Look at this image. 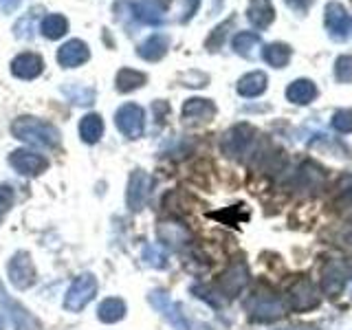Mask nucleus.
<instances>
[{
    "label": "nucleus",
    "instance_id": "obj_30",
    "mask_svg": "<svg viewBox=\"0 0 352 330\" xmlns=\"http://www.w3.org/2000/svg\"><path fill=\"white\" fill-rule=\"evenodd\" d=\"M335 205L346 218H352V176H348V179L341 181L339 196H337Z\"/></svg>",
    "mask_w": 352,
    "mask_h": 330
},
{
    "label": "nucleus",
    "instance_id": "obj_5",
    "mask_svg": "<svg viewBox=\"0 0 352 330\" xmlns=\"http://www.w3.org/2000/svg\"><path fill=\"white\" fill-rule=\"evenodd\" d=\"M258 132L253 130L249 124H240V126H234L231 130L225 132L223 141H220V148L227 154V157H242V154H247L253 139H256Z\"/></svg>",
    "mask_w": 352,
    "mask_h": 330
},
{
    "label": "nucleus",
    "instance_id": "obj_29",
    "mask_svg": "<svg viewBox=\"0 0 352 330\" xmlns=\"http://www.w3.org/2000/svg\"><path fill=\"white\" fill-rule=\"evenodd\" d=\"M260 47V36L253 31H240L238 36L234 38V51L242 58H251L253 49Z\"/></svg>",
    "mask_w": 352,
    "mask_h": 330
},
{
    "label": "nucleus",
    "instance_id": "obj_27",
    "mask_svg": "<svg viewBox=\"0 0 352 330\" xmlns=\"http://www.w3.org/2000/svg\"><path fill=\"white\" fill-rule=\"evenodd\" d=\"M42 33H44V38H49V40H58L62 38L66 31H69V22H66L64 16H58V14H51L42 20Z\"/></svg>",
    "mask_w": 352,
    "mask_h": 330
},
{
    "label": "nucleus",
    "instance_id": "obj_6",
    "mask_svg": "<svg viewBox=\"0 0 352 330\" xmlns=\"http://www.w3.org/2000/svg\"><path fill=\"white\" fill-rule=\"evenodd\" d=\"M115 124L121 130V135L128 139H139L146 128V113L137 104H124L115 115Z\"/></svg>",
    "mask_w": 352,
    "mask_h": 330
},
{
    "label": "nucleus",
    "instance_id": "obj_16",
    "mask_svg": "<svg viewBox=\"0 0 352 330\" xmlns=\"http://www.w3.org/2000/svg\"><path fill=\"white\" fill-rule=\"evenodd\" d=\"M348 264L344 262H330L328 267L324 269V291L330 297H337L341 291L346 289L348 284Z\"/></svg>",
    "mask_w": 352,
    "mask_h": 330
},
{
    "label": "nucleus",
    "instance_id": "obj_28",
    "mask_svg": "<svg viewBox=\"0 0 352 330\" xmlns=\"http://www.w3.org/2000/svg\"><path fill=\"white\" fill-rule=\"evenodd\" d=\"M62 93L69 97L73 104H77V106H88V104H93V99H95L93 88L82 86V84H64Z\"/></svg>",
    "mask_w": 352,
    "mask_h": 330
},
{
    "label": "nucleus",
    "instance_id": "obj_12",
    "mask_svg": "<svg viewBox=\"0 0 352 330\" xmlns=\"http://www.w3.org/2000/svg\"><path fill=\"white\" fill-rule=\"evenodd\" d=\"M9 163H11V168H14L16 172L25 174V176H38V174H42L44 170L49 168V161L44 159L42 154L31 152V150L11 152Z\"/></svg>",
    "mask_w": 352,
    "mask_h": 330
},
{
    "label": "nucleus",
    "instance_id": "obj_42",
    "mask_svg": "<svg viewBox=\"0 0 352 330\" xmlns=\"http://www.w3.org/2000/svg\"><path fill=\"white\" fill-rule=\"evenodd\" d=\"M348 293H350V297H352V280H350V284H348Z\"/></svg>",
    "mask_w": 352,
    "mask_h": 330
},
{
    "label": "nucleus",
    "instance_id": "obj_38",
    "mask_svg": "<svg viewBox=\"0 0 352 330\" xmlns=\"http://www.w3.org/2000/svg\"><path fill=\"white\" fill-rule=\"evenodd\" d=\"M18 5H20V0H0V7H3L5 14H14Z\"/></svg>",
    "mask_w": 352,
    "mask_h": 330
},
{
    "label": "nucleus",
    "instance_id": "obj_22",
    "mask_svg": "<svg viewBox=\"0 0 352 330\" xmlns=\"http://www.w3.org/2000/svg\"><path fill=\"white\" fill-rule=\"evenodd\" d=\"M124 315H126V304L119 297H108L97 308V317L104 324H117L119 319H124Z\"/></svg>",
    "mask_w": 352,
    "mask_h": 330
},
{
    "label": "nucleus",
    "instance_id": "obj_4",
    "mask_svg": "<svg viewBox=\"0 0 352 330\" xmlns=\"http://www.w3.org/2000/svg\"><path fill=\"white\" fill-rule=\"evenodd\" d=\"M0 306L5 308V313H9V317H11V322H14V328L16 330H44L42 324H40V319L33 317L29 313V308H25L20 302H16L14 297H11L5 291L3 282H0Z\"/></svg>",
    "mask_w": 352,
    "mask_h": 330
},
{
    "label": "nucleus",
    "instance_id": "obj_41",
    "mask_svg": "<svg viewBox=\"0 0 352 330\" xmlns=\"http://www.w3.org/2000/svg\"><path fill=\"white\" fill-rule=\"evenodd\" d=\"M0 330H5V317L0 315Z\"/></svg>",
    "mask_w": 352,
    "mask_h": 330
},
{
    "label": "nucleus",
    "instance_id": "obj_15",
    "mask_svg": "<svg viewBox=\"0 0 352 330\" xmlns=\"http://www.w3.org/2000/svg\"><path fill=\"white\" fill-rule=\"evenodd\" d=\"M88 58H91V51L82 40H69L58 51V62L64 69H75V66L88 62Z\"/></svg>",
    "mask_w": 352,
    "mask_h": 330
},
{
    "label": "nucleus",
    "instance_id": "obj_25",
    "mask_svg": "<svg viewBox=\"0 0 352 330\" xmlns=\"http://www.w3.org/2000/svg\"><path fill=\"white\" fill-rule=\"evenodd\" d=\"M104 135V121L99 115H86L80 121V137L84 143H97Z\"/></svg>",
    "mask_w": 352,
    "mask_h": 330
},
{
    "label": "nucleus",
    "instance_id": "obj_33",
    "mask_svg": "<svg viewBox=\"0 0 352 330\" xmlns=\"http://www.w3.org/2000/svg\"><path fill=\"white\" fill-rule=\"evenodd\" d=\"M335 77L339 82H352V55H341L335 62Z\"/></svg>",
    "mask_w": 352,
    "mask_h": 330
},
{
    "label": "nucleus",
    "instance_id": "obj_39",
    "mask_svg": "<svg viewBox=\"0 0 352 330\" xmlns=\"http://www.w3.org/2000/svg\"><path fill=\"white\" fill-rule=\"evenodd\" d=\"M198 3H201V0H187V7H185V16H183V20H190V18L194 16V11L198 9Z\"/></svg>",
    "mask_w": 352,
    "mask_h": 330
},
{
    "label": "nucleus",
    "instance_id": "obj_37",
    "mask_svg": "<svg viewBox=\"0 0 352 330\" xmlns=\"http://www.w3.org/2000/svg\"><path fill=\"white\" fill-rule=\"evenodd\" d=\"M286 5H289L293 11H297V14H306V9L311 7L315 0H284Z\"/></svg>",
    "mask_w": 352,
    "mask_h": 330
},
{
    "label": "nucleus",
    "instance_id": "obj_13",
    "mask_svg": "<svg viewBox=\"0 0 352 330\" xmlns=\"http://www.w3.org/2000/svg\"><path fill=\"white\" fill-rule=\"evenodd\" d=\"M249 280V271H247V264L236 260L231 267L220 275V282H218V291L227 295V297H236L242 289H245V284Z\"/></svg>",
    "mask_w": 352,
    "mask_h": 330
},
{
    "label": "nucleus",
    "instance_id": "obj_17",
    "mask_svg": "<svg viewBox=\"0 0 352 330\" xmlns=\"http://www.w3.org/2000/svg\"><path fill=\"white\" fill-rule=\"evenodd\" d=\"M44 62L40 55L36 53H20L18 58L11 62V73H14L18 80H36L42 73Z\"/></svg>",
    "mask_w": 352,
    "mask_h": 330
},
{
    "label": "nucleus",
    "instance_id": "obj_35",
    "mask_svg": "<svg viewBox=\"0 0 352 330\" xmlns=\"http://www.w3.org/2000/svg\"><path fill=\"white\" fill-rule=\"evenodd\" d=\"M333 128L337 132H344V135H348V132H352V110H337V113L333 115Z\"/></svg>",
    "mask_w": 352,
    "mask_h": 330
},
{
    "label": "nucleus",
    "instance_id": "obj_2",
    "mask_svg": "<svg viewBox=\"0 0 352 330\" xmlns=\"http://www.w3.org/2000/svg\"><path fill=\"white\" fill-rule=\"evenodd\" d=\"M7 275L9 282L16 286L18 291H27L36 284V267H33V260L27 251H18L14 258L7 264Z\"/></svg>",
    "mask_w": 352,
    "mask_h": 330
},
{
    "label": "nucleus",
    "instance_id": "obj_8",
    "mask_svg": "<svg viewBox=\"0 0 352 330\" xmlns=\"http://www.w3.org/2000/svg\"><path fill=\"white\" fill-rule=\"evenodd\" d=\"M150 304L157 308V311L168 319L170 326L174 330H190V322H187V317L183 313V308L181 304H176L172 297L168 293H163V291H152L150 293Z\"/></svg>",
    "mask_w": 352,
    "mask_h": 330
},
{
    "label": "nucleus",
    "instance_id": "obj_31",
    "mask_svg": "<svg viewBox=\"0 0 352 330\" xmlns=\"http://www.w3.org/2000/svg\"><path fill=\"white\" fill-rule=\"evenodd\" d=\"M132 9H135V16L141 22H146V25H161V22H163L159 7H154L152 3H148V0H146V3H137Z\"/></svg>",
    "mask_w": 352,
    "mask_h": 330
},
{
    "label": "nucleus",
    "instance_id": "obj_18",
    "mask_svg": "<svg viewBox=\"0 0 352 330\" xmlns=\"http://www.w3.org/2000/svg\"><path fill=\"white\" fill-rule=\"evenodd\" d=\"M247 18L256 29H267L275 20V9L271 0H251L247 9Z\"/></svg>",
    "mask_w": 352,
    "mask_h": 330
},
{
    "label": "nucleus",
    "instance_id": "obj_36",
    "mask_svg": "<svg viewBox=\"0 0 352 330\" xmlns=\"http://www.w3.org/2000/svg\"><path fill=\"white\" fill-rule=\"evenodd\" d=\"M231 25H234V18H229V20L225 22V25H220V27H216V29H214V33H212V36L207 38V49H209V51H216V49L220 47V44L225 42L227 29H229Z\"/></svg>",
    "mask_w": 352,
    "mask_h": 330
},
{
    "label": "nucleus",
    "instance_id": "obj_11",
    "mask_svg": "<svg viewBox=\"0 0 352 330\" xmlns=\"http://www.w3.org/2000/svg\"><path fill=\"white\" fill-rule=\"evenodd\" d=\"M317 304H319V295L315 284L308 278L295 280L289 289V306L293 311H308V308H315Z\"/></svg>",
    "mask_w": 352,
    "mask_h": 330
},
{
    "label": "nucleus",
    "instance_id": "obj_21",
    "mask_svg": "<svg viewBox=\"0 0 352 330\" xmlns=\"http://www.w3.org/2000/svg\"><path fill=\"white\" fill-rule=\"evenodd\" d=\"M264 91H267V75L262 71H253V73H247L245 77H240L238 93L242 97H258Z\"/></svg>",
    "mask_w": 352,
    "mask_h": 330
},
{
    "label": "nucleus",
    "instance_id": "obj_9",
    "mask_svg": "<svg viewBox=\"0 0 352 330\" xmlns=\"http://www.w3.org/2000/svg\"><path fill=\"white\" fill-rule=\"evenodd\" d=\"M324 20H326V31L328 36L335 42H344L350 33V16L348 9L341 3H328L324 11Z\"/></svg>",
    "mask_w": 352,
    "mask_h": 330
},
{
    "label": "nucleus",
    "instance_id": "obj_32",
    "mask_svg": "<svg viewBox=\"0 0 352 330\" xmlns=\"http://www.w3.org/2000/svg\"><path fill=\"white\" fill-rule=\"evenodd\" d=\"M143 260H146L154 269H163L165 264H168V256H165V251L157 245H148L146 249H143Z\"/></svg>",
    "mask_w": 352,
    "mask_h": 330
},
{
    "label": "nucleus",
    "instance_id": "obj_10",
    "mask_svg": "<svg viewBox=\"0 0 352 330\" xmlns=\"http://www.w3.org/2000/svg\"><path fill=\"white\" fill-rule=\"evenodd\" d=\"M150 185H152L150 174H146L143 170H135L130 174L128 190H126V203L132 212L143 209V205L148 201V194H150Z\"/></svg>",
    "mask_w": 352,
    "mask_h": 330
},
{
    "label": "nucleus",
    "instance_id": "obj_1",
    "mask_svg": "<svg viewBox=\"0 0 352 330\" xmlns=\"http://www.w3.org/2000/svg\"><path fill=\"white\" fill-rule=\"evenodd\" d=\"M11 132L14 137L29 143V146H36V148H55L60 143V132L53 124L38 117H20L14 121L11 126Z\"/></svg>",
    "mask_w": 352,
    "mask_h": 330
},
{
    "label": "nucleus",
    "instance_id": "obj_7",
    "mask_svg": "<svg viewBox=\"0 0 352 330\" xmlns=\"http://www.w3.org/2000/svg\"><path fill=\"white\" fill-rule=\"evenodd\" d=\"M249 311L251 317L258 319V322H271V319H278L284 315V304L280 297H275L269 291H256L249 300Z\"/></svg>",
    "mask_w": 352,
    "mask_h": 330
},
{
    "label": "nucleus",
    "instance_id": "obj_14",
    "mask_svg": "<svg viewBox=\"0 0 352 330\" xmlns=\"http://www.w3.org/2000/svg\"><path fill=\"white\" fill-rule=\"evenodd\" d=\"M216 117V106L214 102L209 99H201V97H194V99H187L185 106H183V119L187 124H207Z\"/></svg>",
    "mask_w": 352,
    "mask_h": 330
},
{
    "label": "nucleus",
    "instance_id": "obj_24",
    "mask_svg": "<svg viewBox=\"0 0 352 330\" xmlns=\"http://www.w3.org/2000/svg\"><path fill=\"white\" fill-rule=\"evenodd\" d=\"M146 82H148L146 73L135 71V69H121L115 80L119 93H132V91H137V88H141Z\"/></svg>",
    "mask_w": 352,
    "mask_h": 330
},
{
    "label": "nucleus",
    "instance_id": "obj_34",
    "mask_svg": "<svg viewBox=\"0 0 352 330\" xmlns=\"http://www.w3.org/2000/svg\"><path fill=\"white\" fill-rule=\"evenodd\" d=\"M14 198H16V194H14V187L11 185H0V223L5 220V216L9 214V209L14 207Z\"/></svg>",
    "mask_w": 352,
    "mask_h": 330
},
{
    "label": "nucleus",
    "instance_id": "obj_26",
    "mask_svg": "<svg viewBox=\"0 0 352 330\" xmlns=\"http://www.w3.org/2000/svg\"><path fill=\"white\" fill-rule=\"evenodd\" d=\"M264 60H267L275 69H284L291 60V47L284 42H273L264 49Z\"/></svg>",
    "mask_w": 352,
    "mask_h": 330
},
{
    "label": "nucleus",
    "instance_id": "obj_3",
    "mask_svg": "<svg viewBox=\"0 0 352 330\" xmlns=\"http://www.w3.org/2000/svg\"><path fill=\"white\" fill-rule=\"evenodd\" d=\"M95 293H97V280L91 273H82L80 278H75L69 293H66L64 308L66 311L80 313L82 308H86V304L93 300Z\"/></svg>",
    "mask_w": 352,
    "mask_h": 330
},
{
    "label": "nucleus",
    "instance_id": "obj_23",
    "mask_svg": "<svg viewBox=\"0 0 352 330\" xmlns=\"http://www.w3.org/2000/svg\"><path fill=\"white\" fill-rule=\"evenodd\" d=\"M159 238H161V242H165V245H170V247H181L190 240V231L179 223H161Z\"/></svg>",
    "mask_w": 352,
    "mask_h": 330
},
{
    "label": "nucleus",
    "instance_id": "obj_20",
    "mask_svg": "<svg viewBox=\"0 0 352 330\" xmlns=\"http://www.w3.org/2000/svg\"><path fill=\"white\" fill-rule=\"evenodd\" d=\"M286 97H289V102L300 104V106L311 104L317 97V86L311 80H295L286 88Z\"/></svg>",
    "mask_w": 352,
    "mask_h": 330
},
{
    "label": "nucleus",
    "instance_id": "obj_19",
    "mask_svg": "<svg viewBox=\"0 0 352 330\" xmlns=\"http://www.w3.org/2000/svg\"><path fill=\"white\" fill-rule=\"evenodd\" d=\"M168 47H170L168 36L154 33V36H150V38L139 47V58L148 60V62H159V60L163 58V55L168 53Z\"/></svg>",
    "mask_w": 352,
    "mask_h": 330
},
{
    "label": "nucleus",
    "instance_id": "obj_40",
    "mask_svg": "<svg viewBox=\"0 0 352 330\" xmlns=\"http://www.w3.org/2000/svg\"><path fill=\"white\" fill-rule=\"evenodd\" d=\"M282 330H317V328H311V326H304V328H282Z\"/></svg>",
    "mask_w": 352,
    "mask_h": 330
}]
</instances>
